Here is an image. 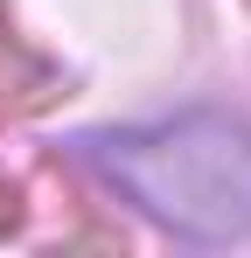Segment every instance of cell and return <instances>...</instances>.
<instances>
[{
  "label": "cell",
  "instance_id": "cell-1",
  "mask_svg": "<svg viewBox=\"0 0 251 258\" xmlns=\"http://www.w3.org/2000/svg\"><path fill=\"white\" fill-rule=\"evenodd\" d=\"M98 168L154 223L181 237H209V244L251 237V126L237 119L189 112L167 126L105 133Z\"/></svg>",
  "mask_w": 251,
  "mask_h": 258
}]
</instances>
